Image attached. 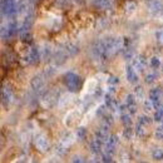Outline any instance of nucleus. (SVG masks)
Returning <instances> with one entry per match:
<instances>
[{
	"mask_svg": "<svg viewBox=\"0 0 163 163\" xmlns=\"http://www.w3.org/2000/svg\"><path fill=\"white\" fill-rule=\"evenodd\" d=\"M117 138L115 137H110L109 139H107V142H105V148H107V153H113V151H114V148L117 147Z\"/></svg>",
	"mask_w": 163,
	"mask_h": 163,
	"instance_id": "9b49d317",
	"label": "nucleus"
},
{
	"mask_svg": "<svg viewBox=\"0 0 163 163\" xmlns=\"http://www.w3.org/2000/svg\"><path fill=\"white\" fill-rule=\"evenodd\" d=\"M74 94H65L59 99V108H65V107L70 105L74 102Z\"/></svg>",
	"mask_w": 163,
	"mask_h": 163,
	"instance_id": "6e6552de",
	"label": "nucleus"
},
{
	"mask_svg": "<svg viewBox=\"0 0 163 163\" xmlns=\"http://www.w3.org/2000/svg\"><path fill=\"white\" fill-rule=\"evenodd\" d=\"M95 5L100 10H107L113 6V0H95Z\"/></svg>",
	"mask_w": 163,
	"mask_h": 163,
	"instance_id": "9d476101",
	"label": "nucleus"
},
{
	"mask_svg": "<svg viewBox=\"0 0 163 163\" xmlns=\"http://www.w3.org/2000/svg\"><path fill=\"white\" fill-rule=\"evenodd\" d=\"M122 122L124 123V124H130V122H132V120H130V115L129 114H123L122 115Z\"/></svg>",
	"mask_w": 163,
	"mask_h": 163,
	"instance_id": "c756f323",
	"label": "nucleus"
},
{
	"mask_svg": "<svg viewBox=\"0 0 163 163\" xmlns=\"http://www.w3.org/2000/svg\"><path fill=\"white\" fill-rule=\"evenodd\" d=\"M102 144H103V142L99 141L98 138H95L94 141H92L90 143V149L93 153H99L100 152V148H102Z\"/></svg>",
	"mask_w": 163,
	"mask_h": 163,
	"instance_id": "f3484780",
	"label": "nucleus"
},
{
	"mask_svg": "<svg viewBox=\"0 0 163 163\" xmlns=\"http://www.w3.org/2000/svg\"><path fill=\"white\" fill-rule=\"evenodd\" d=\"M1 98H3V104H9L13 99V93L9 88H4L3 92H1Z\"/></svg>",
	"mask_w": 163,
	"mask_h": 163,
	"instance_id": "f8f14e48",
	"label": "nucleus"
},
{
	"mask_svg": "<svg viewBox=\"0 0 163 163\" xmlns=\"http://www.w3.org/2000/svg\"><path fill=\"white\" fill-rule=\"evenodd\" d=\"M154 80H156V74L154 73H148L146 75V83H148V84H152Z\"/></svg>",
	"mask_w": 163,
	"mask_h": 163,
	"instance_id": "bb28decb",
	"label": "nucleus"
},
{
	"mask_svg": "<svg viewBox=\"0 0 163 163\" xmlns=\"http://www.w3.org/2000/svg\"><path fill=\"white\" fill-rule=\"evenodd\" d=\"M162 6H163L162 0H152L151 4H149V9H151V11H153V13L162 10Z\"/></svg>",
	"mask_w": 163,
	"mask_h": 163,
	"instance_id": "2eb2a0df",
	"label": "nucleus"
},
{
	"mask_svg": "<svg viewBox=\"0 0 163 163\" xmlns=\"http://www.w3.org/2000/svg\"><path fill=\"white\" fill-rule=\"evenodd\" d=\"M65 52L70 55V57H73V55H75L78 53V48L73 44H68L67 46H65Z\"/></svg>",
	"mask_w": 163,
	"mask_h": 163,
	"instance_id": "412c9836",
	"label": "nucleus"
},
{
	"mask_svg": "<svg viewBox=\"0 0 163 163\" xmlns=\"http://www.w3.org/2000/svg\"><path fill=\"white\" fill-rule=\"evenodd\" d=\"M95 138H98L99 141H102L103 143L107 142V139H108V129H107V128L98 129L97 133H95Z\"/></svg>",
	"mask_w": 163,
	"mask_h": 163,
	"instance_id": "ddd939ff",
	"label": "nucleus"
},
{
	"mask_svg": "<svg viewBox=\"0 0 163 163\" xmlns=\"http://www.w3.org/2000/svg\"><path fill=\"white\" fill-rule=\"evenodd\" d=\"M156 39H157L158 43L163 44V29H158L156 31Z\"/></svg>",
	"mask_w": 163,
	"mask_h": 163,
	"instance_id": "cd10ccee",
	"label": "nucleus"
},
{
	"mask_svg": "<svg viewBox=\"0 0 163 163\" xmlns=\"http://www.w3.org/2000/svg\"><path fill=\"white\" fill-rule=\"evenodd\" d=\"M108 83H109V84H115V83H118V78L110 77V78L108 79Z\"/></svg>",
	"mask_w": 163,
	"mask_h": 163,
	"instance_id": "2f4dec72",
	"label": "nucleus"
},
{
	"mask_svg": "<svg viewBox=\"0 0 163 163\" xmlns=\"http://www.w3.org/2000/svg\"><path fill=\"white\" fill-rule=\"evenodd\" d=\"M97 89V80L95 79H89L87 80V84H85V93L89 94V93H93Z\"/></svg>",
	"mask_w": 163,
	"mask_h": 163,
	"instance_id": "4468645a",
	"label": "nucleus"
},
{
	"mask_svg": "<svg viewBox=\"0 0 163 163\" xmlns=\"http://www.w3.org/2000/svg\"><path fill=\"white\" fill-rule=\"evenodd\" d=\"M77 136H73V134H70V133H68V136H65L63 139H62V144L63 146H65V147H69L70 144L74 142V138H75Z\"/></svg>",
	"mask_w": 163,
	"mask_h": 163,
	"instance_id": "6ab92c4d",
	"label": "nucleus"
},
{
	"mask_svg": "<svg viewBox=\"0 0 163 163\" xmlns=\"http://www.w3.org/2000/svg\"><path fill=\"white\" fill-rule=\"evenodd\" d=\"M123 134H124V137L127 138V139H130V138H132V129H130V128H125Z\"/></svg>",
	"mask_w": 163,
	"mask_h": 163,
	"instance_id": "7c9ffc66",
	"label": "nucleus"
},
{
	"mask_svg": "<svg viewBox=\"0 0 163 163\" xmlns=\"http://www.w3.org/2000/svg\"><path fill=\"white\" fill-rule=\"evenodd\" d=\"M149 65H151V67L152 68H158V67H159V65H161V62H159V59H158L157 57H153L151 60H149Z\"/></svg>",
	"mask_w": 163,
	"mask_h": 163,
	"instance_id": "a878e982",
	"label": "nucleus"
},
{
	"mask_svg": "<svg viewBox=\"0 0 163 163\" xmlns=\"http://www.w3.org/2000/svg\"><path fill=\"white\" fill-rule=\"evenodd\" d=\"M65 85L70 92H75L80 88V77L72 72L67 73L65 74Z\"/></svg>",
	"mask_w": 163,
	"mask_h": 163,
	"instance_id": "f257e3e1",
	"label": "nucleus"
},
{
	"mask_svg": "<svg viewBox=\"0 0 163 163\" xmlns=\"http://www.w3.org/2000/svg\"><path fill=\"white\" fill-rule=\"evenodd\" d=\"M136 134H137L138 137L143 138V137L147 134V125H146V124H142V123H137V127H136Z\"/></svg>",
	"mask_w": 163,
	"mask_h": 163,
	"instance_id": "dca6fc26",
	"label": "nucleus"
},
{
	"mask_svg": "<svg viewBox=\"0 0 163 163\" xmlns=\"http://www.w3.org/2000/svg\"><path fill=\"white\" fill-rule=\"evenodd\" d=\"M31 87H33V89L36 90V92H43L44 90V88H45V80H44V78L41 77V75H36L31 79Z\"/></svg>",
	"mask_w": 163,
	"mask_h": 163,
	"instance_id": "20e7f679",
	"label": "nucleus"
},
{
	"mask_svg": "<svg viewBox=\"0 0 163 163\" xmlns=\"http://www.w3.org/2000/svg\"><path fill=\"white\" fill-rule=\"evenodd\" d=\"M136 8H137V5L134 3H128L127 6H125V10H127L128 13H133L134 10H136Z\"/></svg>",
	"mask_w": 163,
	"mask_h": 163,
	"instance_id": "c85d7f7f",
	"label": "nucleus"
},
{
	"mask_svg": "<svg viewBox=\"0 0 163 163\" xmlns=\"http://www.w3.org/2000/svg\"><path fill=\"white\" fill-rule=\"evenodd\" d=\"M41 57L40 55V53H39V49L38 48H31L30 50H29V54L26 55V62L28 63H31V64H34V63H36L39 60V58Z\"/></svg>",
	"mask_w": 163,
	"mask_h": 163,
	"instance_id": "39448f33",
	"label": "nucleus"
},
{
	"mask_svg": "<svg viewBox=\"0 0 163 163\" xmlns=\"http://www.w3.org/2000/svg\"><path fill=\"white\" fill-rule=\"evenodd\" d=\"M154 119L157 122H163V107L162 105L157 108V112L154 114Z\"/></svg>",
	"mask_w": 163,
	"mask_h": 163,
	"instance_id": "393cba45",
	"label": "nucleus"
},
{
	"mask_svg": "<svg viewBox=\"0 0 163 163\" xmlns=\"http://www.w3.org/2000/svg\"><path fill=\"white\" fill-rule=\"evenodd\" d=\"M78 118H79V110L74 109V110L68 112V114L65 115V118H64V124L67 125V127L70 128V127H73V125L75 124Z\"/></svg>",
	"mask_w": 163,
	"mask_h": 163,
	"instance_id": "7ed1b4c3",
	"label": "nucleus"
},
{
	"mask_svg": "<svg viewBox=\"0 0 163 163\" xmlns=\"http://www.w3.org/2000/svg\"><path fill=\"white\" fill-rule=\"evenodd\" d=\"M146 64H147V60L144 59L143 57H137V58H134L133 60V68L138 69V70H143L144 67H146Z\"/></svg>",
	"mask_w": 163,
	"mask_h": 163,
	"instance_id": "1a4fd4ad",
	"label": "nucleus"
},
{
	"mask_svg": "<svg viewBox=\"0 0 163 163\" xmlns=\"http://www.w3.org/2000/svg\"><path fill=\"white\" fill-rule=\"evenodd\" d=\"M161 95H162V93H161L159 88H154V89H152L151 93H149V99L152 100V103L154 104L157 108H158V107H161V104H159Z\"/></svg>",
	"mask_w": 163,
	"mask_h": 163,
	"instance_id": "423d86ee",
	"label": "nucleus"
},
{
	"mask_svg": "<svg viewBox=\"0 0 163 163\" xmlns=\"http://www.w3.org/2000/svg\"><path fill=\"white\" fill-rule=\"evenodd\" d=\"M75 136L78 139H84L87 137V129L84 127H80V128H78L77 129V133H75Z\"/></svg>",
	"mask_w": 163,
	"mask_h": 163,
	"instance_id": "b1692460",
	"label": "nucleus"
},
{
	"mask_svg": "<svg viewBox=\"0 0 163 163\" xmlns=\"http://www.w3.org/2000/svg\"><path fill=\"white\" fill-rule=\"evenodd\" d=\"M34 142H35V147L38 148L40 152H46L50 148V143H49L48 137H46L44 133H41V132L35 134Z\"/></svg>",
	"mask_w": 163,
	"mask_h": 163,
	"instance_id": "f03ea898",
	"label": "nucleus"
},
{
	"mask_svg": "<svg viewBox=\"0 0 163 163\" xmlns=\"http://www.w3.org/2000/svg\"><path fill=\"white\" fill-rule=\"evenodd\" d=\"M40 55H41V58H43L44 60L49 59L50 55H52V49H50V46H44V48L40 50Z\"/></svg>",
	"mask_w": 163,
	"mask_h": 163,
	"instance_id": "aec40b11",
	"label": "nucleus"
},
{
	"mask_svg": "<svg viewBox=\"0 0 163 163\" xmlns=\"http://www.w3.org/2000/svg\"><path fill=\"white\" fill-rule=\"evenodd\" d=\"M127 107L129 109H133L134 108V105H136V97L134 95H132V94H129V95H127Z\"/></svg>",
	"mask_w": 163,
	"mask_h": 163,
	"instance_id": "5701e85b",
	"label": "nucleus"
},
{
	"mask_svg": "<svg viewBox=\"0 0 163 163\" xmlns=\"http://www.w3.org/2000/svg\"><path fill=\"white\" fill-rule=\"evenodd\" d=\"M67 59V52L64 50H58L57 54H55V63L57 64H63Z\"/></svg>",
	"mask_w": 163,
	"mask_h": 163,
	"instance_id": "a211bd4d",
	"label": "nucleus"
},
{
	"mask_svg": "<svg viewBox=\"0 0 163 163\" xmlns=\"http://www.w3.org/2000/svg\"><path fill=\"white\" fill-rule=\"evenodd\" d=\"M152 157L154 158V159H158V161L163 159V149L162 148H156V149L152 152Z\"/></svg>",
	"mask_w": 163,
	"mask_h": 163,
	"instance_id": "4be33fe9",
	"label": "nucleus"
},
{
	"mask_svg": "<svg viewBox=\"0 0 163 163\" xmlns=\"http://www.w3.org/2000/svg\"><path fill=\"white\" fill-rule=\"evenodd\" d=\"M125 77H127L128 82L132 83V84L138 82V74L133 67H127V69H125Z\"/></svg>",
	"mask_w": 163,
	"mask_h": 163,
	"instance_id": "0eeeda50",
	"label": "nucleus"
}]
</instances>
